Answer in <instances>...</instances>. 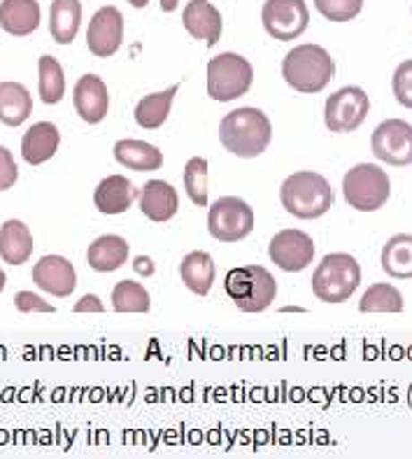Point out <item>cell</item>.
Returning a JSON list of instances; mask_svg holds the SVG:
<instances>
[{
	"mask_svg": "<svg viewBox=\"0 0 412 459\" xmlns=\"http://www.w3.org/2000/svg\"><path fill=\"white\" fill-rule=\"evenodd\" d=\"M87 262L99 273H112L128 262V243L122 236L105 233L89 245Z\"/></svg>",
	"mask_w": 412,
	"mask_h": 459,
	"instance_id": "44dd1931",
	"label": "cell"
},
{
	"mask_svg": "<svg viewBox=\"0 0 412 459\" xmlns=\"http://www.w3.org/2000/svg\"><path fill=\"white\" fill-rule=\"evenodd\" d=\"M217 268L212 256L203 250L189 252L180 264V278L196 297H208V291L212 290L215 282Z\"/></svg>",
	"mask_w": 412,
	"mask_h": 459,
	"instance_id": "cb8c5ba5",
	"label": "cell"
},
{
	"mask_svg": "<svg viewBox=\"0 0 412 459\" xmlns=\"http://www.w3.org/2000/svg\"><path fill=\"white\" fill-rule=\"evenodd\" d=\"M182 23L192 38L208 42L215 47L221 38V14L210 0H189V5L182 12Z\"/></svg>",
	"mask_w": 412,
	"mask_h": 459,
	"instance_id": "2e32d148",
	"label": "cell"
},
{
	"mask_svg": "<svg viewBox=\"0 0 412 459\" xmlns=\"http://www.w3.org/2000/svg\"><path fill=\"white\" fill-rule=\"evenodd\" d=\"M279 198L289 215L298 220H317L331 210L333 189L324 175L301 170L282 182Z\"/></svg>",
	"mask_w": 412,
	"mask_h": 459,
	"instance_id": "7a4b0ae2",
	"label": "cell"
},
{
	"mask_svg": "<svg viewBox=\"0 0 412 459\" xmlns=\"http://www.w3.org/2000/svg\"><path fill=\"white\" fill-rule=\"evenodd\" d=\"M361 313H403V297L394 285L378 282L366 290L359 301Z\"/></svg>",
	"mask_w": 412,
	"mask_h": 459,
	"instance_id": "f546056e",
	"label": "cell"
},
{
	"mask_svg": "<svg viewBox=\"0 0 412 459\" xmlns=\"http://www.w3.org/2000/svg\"><path fill=\"white\" fill-rule=\"evenodd\" d=\"M254 70L245 56L236 52H224L208 61V96L228 103L250 91Z\"/></svg>",
	"mask_w": 412,
	"mask_h": 459,
	"instance_id": "52a82bcc",
	"label": "cell"
},
{
	"mask_svg": "<svg viewBox=\"0 0 412 459\" xmlns=\"http://www.w3.org/2000/svg\"><path fill=\"white\" fill-rule=\"evenodd\" d=\"M73 103H75L77 115L87 124L103 122L107 110H110V93L105 82L99 75H82L73 91Z\"/></svg>",
	"mask_w": 412,
	"mask_h": 459,
	"instance_id": "9a60e30c",
	"label": "cell"
},
{
	"mask_svg": "<svg viewBox=\"0 0 412 459\" xmlns=\"http://www.w3.org/2000/svg\"><path fill=\"white\" fill-rule=\"evenodd\" d=\"M177 5H180V0H161V10L163 12H173Z\"/></svg>",
	"mask_w": 412,
	"mask_h": 459,
	"instance_id": "f35d334b",
	"label": "cell"
},
{
	"mask_svg": "<svg viewBox=\"0 0 412 459\" xmlns=\"http://www.w3.org/2000/svg\"><path fill=\"white\" fill-rule=\"evenodd\" d=\"M38 75H40L38 77V89H40L42 103L56 105L65 93V75L61 64L54 56L45 54L38 61Z\"/></svg>",
	"mask_w": 412,
	"mask_h": 459,
	"instance_id": "f1b7e54d",
	"label": "cell"
},
{
	"mask_svg": "<svg viewBox=\"0 0 412 459\" xmlns=\"http://www.w3.org/2000/svg\"><path fill=\"white\" fill-rule=\"evenodd\" d=\"M270 262L287 273H298L308 268L314 259V243L305 231L298 229H285L275 233L270 245H268Z\"/></svg>",
	"mask_w": 412,
	"mask_h": 459,
	"instance_id": "7c38bea8",
	"label": "cell"
},
{
	"mask_svg": "<svg viewBox=\"0 0 412 459\" xmlns=\"http://www.w3.org/2000/svg\"><path fill=\"white\" fill-rule=\"evenodd\" d=\"M61 134L52 122H38L26 131L21 140V157L29 166H40L56 154Z\"/></svg>",
	"mask_w": 412,
	"mask_h": 459,
	"instance_id": "ffe728a7",
	"label": "cell"
},
{
	"mask_svg": "<svg viewBox=\"0 0 412 459\" xmlns=\"http://www.w3.org/2000/svg\"><path fill=\"white\" fill-rule=\"evenodd\" d=\"M224 290L243 313H263L278 297V282L263 266H245L228 271Z\"/></svg>",
	"mask_w": 412,
	"mask_h": 459,
	"instance_id": "5b68a950",
	"label": "cell"
},
{
	"mask_svg": "<svg viewBox=\"0 0 412 459\" xmlns=\"http://www.w3.org/2000/svg\"><path fill=\"white\" fill-rule=\"evenodd\" d=\"M14 306H17L19 313H54L56 310L52 303L42 301L33 291H19L14 297Z\"/></svg>",
	"mask_w": 412,
	"mask_h": 459,
	"instance_id": "d590c367",
	"label": "cell"
},
{
	"mask_svg": "<svg viewBox=\"0 0 412 459\" xmlns=\"http://www.w3.org/2000/svg\"><path fill=\"white\" fill-rule=\"evenodd\" d=\"M33 282L52 297L65 299L77 287V273L65 256L47 255L33 266Z\"/></svg>",
	"mask_w": 412,
	"mask_h": 459,
	"instance_id": "5bb4252c",
	"label": "cell"
},
{
	"mask_svg": "<svg viewBox=\"0 0 412 459\" xmlns=\"http://www.w3.org/2000/svg\"><path fill=\"white\" fill-rule=\"evenodd\" d=\"M33 255V236L21 220H7L0 227V256L10 266H21Z\"/></svg>",
	"mask_w": 412,
	"mask_h": 459,
	"instance_id": "7402d4cb",
	"label": "cell"
},
{
	"mask_svg": "<svg viewBox=\"0 0 412 459\" xmlns=\"http://www.w3.org/2000/svg\"><path fill=\"white\" fill-rule=\"evenodd\" d=\"M19 178V169L14 163V157L7 147L0 145V192H7L10 186H14Z\"/></svg>",
	"mask_w": 412,
	"mask_h": 459,
	"instance_id": "e575fe53",
	"label": "cell"
},
{
	"mask_svg": "<svg viewBox=\"0 0 412 459\" xmlns=\"http://www.w3.org/2000/svg\"><path fill=\"white\" fill-rule=\"evenodd\" d=\"M314 7L329 22H349L364 7V0H314Z\"/></svg>",
	"mask_w": 412,
	"mask_h": 459,
	"instance_id": "d6a6232c",
	"label": "cell"
},
{
	"mask_svg": "<svg viewBox=\"0 0 412 459\" xmlns=\"http://www.w3.org/2000/svg\"><path fill=\"white\" fill-rule=\"evenodd\" d=\"M82 23L80 0H52L49 10V33L58 45H70L77 38Z\"/></svg>",
	"mask_w": 412,
	"mask_h": 459,
	"instance_id": "484cf974",
	"label": "cell"
},
{
	"mask_svg": "<svg viewBox=\"0 0 412 459\" xmlns=\"http://www.w3.org/2000/svg\"><path fill=\"white\" fill-rule=\"evenodd\" d=\"M138 196L140 192L128 178H124V175H107L96 186L93 204H96L99 212H103V215H122V212H126L133 205Z\"/></svg>",
	"mask_w": 412,
	"mask_h": 459,
	"instance_id": "e0dca14e",
	"label": "cell"
},
{
	"mask_svg": "<svg viewBox=\"0 0 412 459\" xmlns=\"http://www.w3.org/2000/svg\"><path fill=\"white\" fill-rule=\"evenodd\" d=\"M343 194L348 205L359 212H375L390 201V175L375 163H356L345 173Z\"/></svg>",
	"mask_w": 412,
	"mask_h": 459,
	"instance_id": "8992f818",
	"label": "cell"
},
{
	"mask_svg": "<svg viewBox=\"0 0 412 459\" xmlns=\"http://www.w3.org/2000/svg\"><path fill=\"white\" fill-rule=\"evenodd\" d=\"M133 271L138 275H142V278H150L154 273V262H151L150 256H138L133 262Z\"/></svg>",
	"mask_w": 412,
	"mask_h": 459,
	"instance_id": "74e56055",
	"label": "cell"
},
{
	"mask_svg": "<svg viewBox=\"0 0 412 459\" xmlns=\"http://www.w3.org/2000/svg\"><path fill=\"white\" fill-rule=\"evenodd\" d=\"M254 229V212L243 198L221 196L210 205L208 231L219 243H238Z\"/></svg>",
	"mask_w": 412,
	"mask_h": 459,
	"instance_id": "ba28073f",
	"label": "cell"
},
{
	"mask_svg": "<svg viewBox=\"0 0 412 459\" xmlns=\"http://www.w3.org/2000/svg\"><path fill=\"white\" fill-rule=\"evenodd\" d=\"M361 285V266L348 252H331L313 273L314 297L324 303H345Z\"/></svg>",
	"mask_w": 412,
	"mask_h": 459,
	"instance_id": "277c9868",
	"label": "cell"
},
{
	"mask_svg": "<svg viewBox=\"0 0 412 459\" xmlns=\"http://www.w3.org/2000/svg\"><path fill=\"white\" fill-rule=\"evenodd\" d=\"M5 273H3V271H0V291H3V290H5Z\"/></svg>",
	"mask_w": 412,
	"mask_h": 459,
	"instance_id": "60d3db41",
	"label": "cell"
},
{
	"mask_svg": "<svg viewBox=\"0 0 412 459\" xmlns=\"http://www.w3.org/2000/svg\"><path fill=\"white\" fill-rule=\"evenodd\" d=\"M112 308L116 313H147L150 310V291L135 280H122L112 290Z\"/></svg>",
	"mask_w": 412,
	"mask_h": 459,
	"instance_id": "4dcf8cb0",
	"label": "cell"
},
{
	"mask_svg": "<svg viewBox=\"0 0 412 459\" xmlns=\"http://www.w3.org/2000/svg\"><path fill=\"white\" fill-rule=\"evenodd\" d=\"M371 150L375 159L387 166H410L412 163V124L403 119H384L371 135Z\"/></svg>",
	"mask_w": 412,
	"mask_h": 459,
	"instance_id": "8fae6325",
	"label": "cell"
},
{
	"mask_svg": "<svg viewBox=\"0 0 412 459\" xmlns=\"http://www.w3.org/2000/svg\"><path fill=\"white\" fill-rule=\"evenodd\" d=\"M185 189L198 208H208V161L193 157L185 166Z\"/></svg>",
	"mask_w": 412,
	"mask_h": 459,
	"instance_id": "1f68e13d",
	"label": "cell"
},
{
	"mask_svg": "<svg viewBox=\"0 0 412 459\" xmlns=\"http://www.w3.org/2000/svg\"><path fill=\"white\" fill-rule=\"evenodd\" d=\"M128 3L140 10V7H147V3H150V0H128Z\"/></svg>",
	"mask_w": 412,
	"mask_h": 459,
	"instance_id": "ab89813d",
	"label": "cell"
},
{
	"mask_svg": "<svg viewBox=\"0 0 412 459\" xmlns=\"http://www.w3.org/2000/svg\"><path fill=\"white\" fill-rule=\"evenodd\" d=\"M368 112H371L368 93L361 87H343L326 100L324 122L333 134H352L366 122Z\"/></svg>",
	"mask_w": 412,
	"mask_h": 459,
	"instance_id": "9c48e42d",
	"label": "cell"
},
{
	"mask_svg": "<svg viewBox=\"0 0 412 459\" xmlns=\"http://www.w3.org/2000/svg\"><path fill=\"white\" fill-rule=\"evenodd\" d=\"M336 75L331 54L320 45L294 47L282 61V77L301 93H320Z\"/></svg>",
	"mask_w": 412,
	"mask_h": 459,
	"instance_id": "3957f363",
	"label": "cell"
},
{
	"mask_svg": "<svg viewBox=\"0 0 412 459\" xmlns=\"http://www.w3.org/2000/svg\"><path fill=\"white\" fill-rule=\"evenodd\" d=\"M140 210L150 217L151 221H168L177 215L180 208V196L175 192V186L163 180H150L140 189Z\"/></svg>",
	"mask_w": 412,
	"mask_h": 459,
	"instance_id": "ac0fdd59",
	"label": "cell"
},
{
	"mask_svg": "<svg viewBox=\"0 0 412 459\" xmlns=\"http://www.w3.org/2000/svg\"><path fill=\"white\" fill-rule=\"evenodd\" d=\"M115 159L124 169L147 173V170H159L163 166V154L159 147L145 140H119L115 143Z\"/></svg>",
	"mask_w": 412,
	"mask_h": 459,
	"instance_id": "603a6c76",
	"label": "cell"
},
{
	"mask_svg": "<svg viewBox=\"0 0 412 459\" xmlns=\"http://www.w3.org/2000/svg\"><path fill=\"white\" fill-rule=\"evenodd\" d=\"M219 140L231 154L254 159L268 150L273 140L270 119L256 108H238L219 122Z\"/></svg>",
	"mask_w": 412,
	"mask_h": 459,
	"instance_id": "6da1fadb",
	"label": "cell"
},
{
	"mask_svg": "<svg viewBox=\"0 0 412 459\" xmlns=\"http://www.w3.org/2000/svg\"><path fill=\"white\" fill-rule=\"evenodd\" d=\"M391 87H394V96L396 100L412 110V58L410 61H403L394 73V82H391Z\"/></svg>",
	"mask_w": 412,
	"mask_h": 459,
	"instance_id": "836d02e7",
	"label": "cell"
},
{
	"mask_svg": "<svg viewBox=\"0 0 412 459\" xmlns=\"http://www.w3.org/2000/svg\"><path fill=\"white\" fill-rule=\"evenodd\" d=\"M384 273L396 280L412 278V236L410 233H396L382 247Z\"/></svg>",
	"mask_w": 412,
	"mask_h": 459,
	"instance_id": "4316f807",
	"label": "cell"
},
{
	"mask_svg": "<svg viewBox=\"0 0 412 459\" xmlns=\"http://www.w3.org/2000/svg\"><path fill=\"white\" fill-rule=\"evenodd\" d=\"M262 22L270 38L289 42L305 33L310 23V12L305 0H266L262 10Z\"/></svg>",
	"mask_w": 412,
	"mask_h": 459,
	"instance_id": "30bf717a",
	"label": "cell"
},
{
	"mask_svg": "<svg viewBox=\"0 0 412 459\" xmlns=\"http://www.w3.org/2000/svg\"><path fill=\"white\" fill-rule=\"evenodd\" d=\"M177 89H180V84H175V87L166 89V91L145 96V99L138 103V108H135V122L142 128H147V131H154V128L163 126L170 115V108H173Z\"/></svg>",
	"mask_w": 412,
	"mask_h": 459,
	"instance_id": "83f0119b",
	"label": "cell"
},
{
	"mask_svg": "<svg viewBox=\"0 0 412 459\" xmlns=\"http://www.w3.org/2000/svg\"><path fill=\"white\" fill-rule=\"evenodd\" d=\"M75 313H103L105 306L100 303V299L96 294H87V297H82L80 301L75 303Z\"/></svg>",
	"mask_w": 412,
	"mask_h": 459,
	"instance_id": "8d00e7d4",
	"label": "cell"
},
{
	"mask_svg": "<svg viewBox=\"0 0 412 459\" xmlns=\"http://www.w3.org/2000/svg\"><path fill=\"white\" fill-rule=\"evenodd\" d=\"M33 112L29 89L19 82H0V122L7 126H21Z\"/></svg>",
	"mask_w": 412,
	"mask_h": 459,
	"instance_id": "d4e9b609",
	"label": "cell"
},
{
	"mask_svg": "<svg viewBox=\"0 0 412 459\" xmlns=\"http://www.w3.org/2000/svg\"><path fill=\"white\" fill-rule=\"evenodd\" d=\"M124 40V14L116 7H100L89 22L87 47L93 56L107 58L122 47Z\"/></svg>",
	"mask_w": 412,
	"mask_h": 459,
	"instance_id": "4fadbf2b",
	"label": "cell"
},
{
	"mask_svg": "<svg viewBox=\"0 0 412 459\" xmlns=\"http://www.w3.org/2000/svg\"><path fill=\"white\" fill-rule=\"evenodd\" d=\"M42 12L38 0H3L0 3V29L14 38H26L40 26Z\"/></svg>",
	"mask_w": 412,
	"mask_h": 459,
	"instance_id": "d6986e66",
	"label": "cell"
}]
</instances>
